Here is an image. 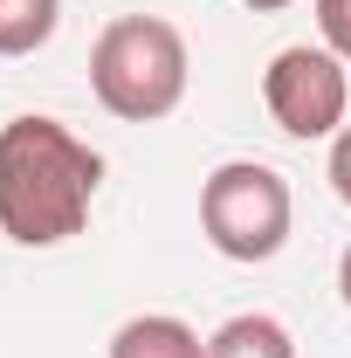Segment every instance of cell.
I'll list each match as a JSON object with an SVG mask.
<instances>
[{"instance_id": "cell-1", "label": "cell", "mask_w": 351, "mask_h": 358, "mask_svg": "<svg viewBox=\"0 0 351 358\" xmlns=\"http://www.w3.org/2000/svg\"><path fill=\"white\" fill-rule=\"evenodd\" d=\"M103 186V152L42 110L0 124V234L14 248H62L83 234Z\"/></svg>"}, {"instance_id": "cell-6", "label": "cell", "mask_w": 351, "mask_h": 358, "mask_svg": "<svg viewBox=\"0 0 351 358\" xmlns=\"http://www.w3.org/2000/svg\"><path fill=\"white\" fill-rule=\"evenodd\" d=\"M207 358H296V338L282 331V317L241 310V317H227L214 338H207Z\"/></svg>"}, {"instance_id": "cell-8", "label": "cell", "mask_w": 351, "mask_h": 358, "mask_svg": "<svg viewBox=\"0 0 351 358\" xmlns=\"http://www.w3.org/2000/svg\"><path fill=\"white\" fill-rule=\"evenodd\" d=\"M324 173H331V193H338V200L351 207V124L331 138V166H324Z\"/></svg>"}, {"instance_id": "cell-2", "label": "cell", "mask_w": 351, "mask_h": 358, "mask_svg": "<svg viewBox=\"0 0 351 358\" xmlns=\"http://www.w3.org/2000/svg\"><path fill=\"white\" fill-rule=\"evenodd\" d=\"M193 83V55L186 35L159 14H117L96 42H89V90L110 117L124 124H159L186 103Z\"/></svg>"}, {"instance_id": "cell-7", "label": "cell", "mask_w": 351, "mask_h": 358, "mask_svg": "<svg viewBox=\"0 0 351 358\" xmlns=\"http://www.w3.org/2000/svg\"><path fill=\"white\" fill-rule=\"evenodd\" d=\"M62 21V0H0V55H35Z\"/></svg>"}, {"instance_id": "cell-4", "label": "cell", "mask_w": 351, "mask_h": 358, "mask_svg": "<svg viewBox=\"0 0 351 358\" xmlns=\"http://www.w3.org/2000/svg\"><path fill=\"white\" fill-rule=\"evenodd\" d=\"M262 103L275 117V131L303 138V145L310 138H338L345 110H351V69L331 48L289 42V48H275L262 69Z\"/></svg>"}, {"instance_id": "cell-10", "label": "cell", "mask_w": 351, "mask_h": 358, "mask_svg": "<svg viewBox=\"0 0 351 358\" xmlns=\"http://www.w3.org/2000/svg\"><path fill=\"white\" fill-rule=\"evenodd\" d=\"M241 7H255V14H282L289 0H241Z\"/></svg>"}, {"instance_id": "cell-9", "label": "cell", "mask_w": 351, "mask_h": 358, "mask_svg": "<svg viewBox=\"0 0 351 358\" xmlns=\"http://www.w3.org/2000/svg\"><path fill=\"white\" fill-rule=\"evenodd\" d=\"M338 296H345V310H351V248L338 255Z\"/></svg>"}, {"instance_id": "cell-11", "label": "cell", "mask_w": 351, "mask_h": 358, "mask_svg": "<svg viewBox=\"0 0 351 358\" xmlns=\"http://www.w3.org/2000/svg\"><path fill=\"white\" fill-rule=\"evenodd\" d=\"M338 62H345V69H351V48H345V55H338Z\"/></svg>"}, {"instance_id": "cell-5", "label": "cell", "mask_w": 351, "mask_h": 358, "mask_svg": "<svg viewBox=\"0 0 351 358\" xmlns=\"http://www.w3.org/2000/svg\"><path fill=\"white\" fill-rule=\"evenodd\" d=\"M110 358H207V338H200L186 317L145 310V317H131V324H117Z\"/></svg>"}, {"instance_id": "cell-3", "label": "cell", "mask_w": 351, "mask_h": 358, "mask_svg": "<svg viewBox=\"0 0 351 358\" xmlns=\"http://www.w3.org/2000/svg\"><path fill=\"white\" fill-rule=\"evenodd\" d=\"M289 221H296L289 179L275 166H262V159H227V166H214L200 179V234L227 262H268V255H282Z\"/></svg>"}]
</instances>
